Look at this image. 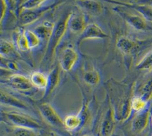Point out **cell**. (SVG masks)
<instances>
[{"label": "cell", "instance_id": "27", "mask_svg": "<svg viewBox=\"0 0 152 136\" xmlns=\"http://www.w3.org/2000/svg\"><path fill=\"white\" fill-rule=\"evenodd\" d=\"M25 35L30 50L34 49L39 45L40 39L33 30H25Z\"/></svg>", "mask_w": 152, "mask_h": 136}, {"label": "cell", "instance_id": "8", "mask_svg": "<svg viewBox=\"0 0 152 136\" xmlns=\"http://www.w3.org/2000/svg\"><path fill=\"white\" fill-rule=\"evenodd\" d=\"M116 12L132 28L137 30H144L147 28V23L144 18L140 15L129 12L122 6H117L113 8Z\"/></svg>", "mask_w": 152, "mask_h": 136}, {"label": "cell", "instance_id": "22", "mask_svg": "<svg viewBox=\"0 0 152 136\" xmlns=\"http://www.w3.org/2000/svg\"><path fill=\"white\" fill-rule=\"evenodd\" d=\"M109 2L117 3L120 5H124L126 7L132 8L136 11H137V12L139 13L140 14H141L144 18L152 21V7L151 6H148L146 5H138V4H130L121 3L118 1H109Z\"/></svg>", "mask_w": 152, "mask_h": 136}, {"label": "cell", "instance_id": "9", "mask_svg": "<svg viewBox=\"0 0 152 136\" xmlns=\"http://www.w3.org/2000/svg\"><path fill=\"white\" fill-rule=\"evenodd\" d=\"M78 57V54L73 47L67 45L63 48L58 61L61 70L65 72L71 70L76 64Z\"/></svg>", "mask_w": 152, "mask_h": 136}, {"label": "cell", "instance_id": "28", "mask_svg": "<svg viewBox=\"0 0 152 136\" xmlns=\"http://www.w3.org/2000/svg\"><path fill=\"white\" fill-rule=\"evenodd\" d=\"M137 69L141 70H152V51L145 55L137 65Z\"/></svg>", "mask_w": 152, "mask_h": 136}, {"label": "cell", "instance_id": "18", "mask_svg": "<svg viewBox=\"0 0 152 136\" xmlns=\"http://www.w3.org/2000/svg\"><path fill=\"white\" fill-rule=\"evenodd\" d=\"M54 22L49 20H45L37 25L33 30V32L37 35L40 40L48 41L51 36L55 27Z\"/></svg>", "mask_w": 152, "mask_h": 136}, {"label": "cell", "instance_id": "24", "mask_svg": "<svg viewBox=\"0 0 152 136\" xmlns=\"http://www.w3.org/2000/svg\"><path fill=\"white\" fill-rule=\"evenodd\" d=\"M47 2L48 1L45 0H28L20 1V4L17 7V10L16 12L17 16H18V14L23 11L31 10L43 7V5Z\"/></svg>", "mask_w": 152, "mask_h": 136}, {"label": "cell", "instance_id": "34", "mask_svg": "<svg viewBox=\"0 0 152 136\" xmlns=\"http://www.w3.org/2000/svg\"><path fill=\"white\" fill-rule=\"evenodd\" d=\"M151 136H152V135H151Z\"/></svg>", "mask_w": 152, "mask_h": 136}, {"label": "cell", "instance_id": "3", "mask_svg": "<svg viewBox=\"0 0 152 136\" xmlns=\"http://www.w3.org/2000/svg\"><path fill=\"white\" fill-rule=\"evenodd\" d=\"M100 112L97 126V136H112L115 130L116 119L114 109L107 95Z\"/></svg>", "mask_w": 152, "mask_h": 136}, {"label": "cell", "instance_id": "16", "mask_svg": "<svg viewBox=\"0 0 152 136\" xmlns=\"http://www.w3.org/2000/svg\"><path fill=\"white\" fill-rule=\"evenodd\" d=\"M150 111L147 109L140 112L134 118L131 123V128L134 132L140 133L143 131L148 123Z\"/></svg>", "mask_w": 152, "mask_h": 136}, {"label": "cell", "instance_id": "7", "mask_svg": "<svg viewBox=\"0 0 152 136\" xmlns=\"http://www.w3.org/2000/svg\"><path fill=\"white\" fill-rule=\"evenodd\" d=\"M38 110L43 119L50 126L61 131H66L62 120L54 108L47 102H40Z\"/></svg>", "mask_w": 152, "mask_h": 136}, {"label": "cell", "instance_id": "25", "mask_svg": "<svg viewBox=\"0 0 152 136\" xmlns=\"http://www.w3.org/2000/svg\"><path fill=\"white\" fill-rule=\"evenodd\" d=\"M11 136H42L38 131L19 128V127H14L11 126Z\"/></svg>", "mask_w": 152, "mask_h": 136}, {"label": "cell", "instance_id": "32", "mask_svg": "<svg viewBox=\"0 0 152 136\" xmlns=\"http://www.w3.org/2000/svg\"><path fill=\"white\" fill-rule=\"evenodd\" d=\"M83 136H93V135H83Z\"/></svg>", "mask_w": 152, "mask_h": 136}, {"label": "cell", "instance_id": "31", "mask_svg": "<svg viewBox=\"0 0 152 136\" xmlns=\"http://www.w3.org/2000/svg\"><path fill=\"white\" fill-rule=\"evenodd\" d=\"M7 10H8L7 1L1 0L0 1V14H1L0 22H1V25L2 24L3 20L5 18V16L7 14Z\"/></svg>", "mask_w": 152, "mask_h": 136}, {"label": "cell", "instance_id": "33", "mask_svg": "<svg viewBox=\"0 0 152 136\" xmlns=\"http://www.w3.org/2000/svg\"><path fill=\"white\" fill-rule=\"evenodd\" d=\"M151 123H152V116L151 117Z\"/></svg>", "mask_w": 152, "mask_h": 136}, {"label": "cell", "instance_id": "17", "mask_svg": "<svg viewBox=\"0 0 152 136\" xmlns=\"http://www.w3.org/2000/svg\"><path fill=\"white\" fill-rule=\"evenodd\" d=\"M77 5L81 10L91 16H98L103 10V7L98 1H77Z\"/></svg>", "mask_w": 152, "mask_h": 136}, {"label": "cell", "instance_id": "13", "mask_svg": "<svg viewBox=\"0 0 152 136\" xmlns=\"http://www.w3.org/2000/svg\"><path fill=\"white\" fill-rule=\"evenodd\" d=\"M1 104L24 110H30V107L25 102L6 91L1 89Z\"/></svg>", "mask_w": 152, "mask_h": 136}, {"label": "cell", "instance_id": "2", "mask_svg": "<svg viewBox=\"0 0 152 136\" xmlns=\"http://www.w3.org/2000/svg\"><path fill=\"white\" fill-rule=\"evenodd\" d=\"M72 11L67 12L60 17L55 24L53 33L47 42V45L40 61V67L47 70L53 65L56 52V48L61 43L68 28V21Z\"/></svg>", "mask_w": 152, "mask_h": 136}, {"label": "cell", "instance_id": "19", "mask_svg": "<svg viewBox=\"0 0 152 136\" xmlns=\"http://www.w3.org/2000/svg\"><path fill=\"white\" fill-rule=\"evenodd\" d=\"M81 79L87 85L94 86L99 83L100 76L97 69L93 67H88L83 69Z\"/></svg>", "mask_w": 152, "mask_h": 136}, {"label": "cell", "instance_id": "20", "mask_svg": "<svg viewBox=\"0 0 152 136\" xmlns=\"http://www.w3.org/2000/svg\"><path fill=\"white\" fill-rule=\"evenodd\" d=\"M12 37L14 45L18 50L23 52L30 50L25 35V29L21 27L17 28L13 33Z\"/></svg>", "mask_w": 152, "mask_h": 136}, {"label": "cell", "instance_id": "10", "mask_svg": "<svg viewBox=\"0 0 152 136\" xmlns=\"http://www.w3.org/2000/svg\"><path fill=\"white\" fill-rule=\"evenodd\" d=\"M61 69L58 63L49 72L48 76V84L45 89L44 94L40 99V102H46V101L51 96L53 92L58 86L61 81Z\"/></svg>", "mask_w": 152, "mask_h": 136}, {"label": "cell", "instance_id": "26", "mask_svg": "<svg viewBox=\"0 0 152 136\" xmlns=\"http://www.w3.org/2000/svg\"><path fill=\"white\" fill-rule=\"evenodd\" d=\"M147 102L138 95H134L131 99V108L132 110L140 112L145 109Z\"/></svg>", "mask_w": 152, "mask_h": 136}, {"label": "cell", "instance_id": "21", "mask_svg": "<svg viewBox=\"0 0 152 136\" xmlns=\"http://www.w3.org/2000/svg\"><path fill=\"white\" fill-rule=\"evenodd\" d=\"M64 123L67 131H80L82 120L78 113L77 115H69L65 118Z\"/></svg>", "mask_w": 152, "mask_h": 136}, {"label": "cell", "instance_id": "23", "mask_svg": "<svg viewBox=\"0 0 152 136\" xmlns=\"http://www.w3.org/2000/svg\"><path fill=\"white\" fill-rule=\"evenodd\" d=\"M29 79L33 86L37 89H45L47 86L48 76L42 72L34 71L32 72L30 75Z\"/></svg>", "mask_w": 152, "mask_h": 136}, {"label": "cell", "instance_id": "4", "mask_svg": "<svg viewBox=\"0 0 152 136\" xmlns=\"http://www.w3.org/2000/svg\"><path fill=\"white\" fill-rule=\"evenodd\" d=\"M2 121L10 126L40 130L43 128L42 123L33 117L17 111H5L1 113Z\"/></svg>", "mask_w": 152, "mask_h": 136}, {"label": "cell", "instance_id": "1", "mask_svg": "<svg viewBox=\"0 0 152 136\" xmlns=\"http://www.w3.org/2000/svg\"><path fill=\"white\" fill-rule=\"evenodd\" d=\"M104 87L106 89L110 100H113L115 117L116 120L125 121L129 118L131 112V99L132 95V88L121 84L113 78L104 82Z\"/></svg>", "mask_w": 152, "mask_h": 136}, {"label": "cell", "instance_id": "11", "mask_svg": "<svg viewBox=\"0 0 152 136\" xmlns=\"http://www.w3.org/2000/svg\"><path fill=\"white\" fill-rule=\"evenodd\" d=\"M109 35L96 23H91L86 25L84 30L80 35L77 44L80 45L83 41L94 39L107 38Z\"/></svg>", "mask_w": 152, "mask_h": 136}, {"label": "cell", "instance_id": "30", "mask_svg": "<svg viewBox=\"0 0 152 136\" xmlns=\"http://www.w3.org/2000/svg\"><path fill=\"white\" fill-rule=\"evenodd\" d=\"M1 67L4 66V67L1 68V69H4L7 72H17L19 70L18 65L15 60L1 57Z\"/></svg>", "mask_w": 152, "mask_h": 136}, {"label": "cell", "instance_id": "5", "mask_svg": "<svg viewBox=\"0 0 152 136\" xmlns=\"http://www.w3.org/2000/svg\"><path fill=\"white\" fill-rule=\"evenodd\" d=\"M11 89L24 94H30L36 91L37 89L33 86L28 78L19 73H11L4 79L1 80Z\"/></svg>", "mask_w": 152, "mask_h": 136}, {"label": "cell", "instance_id": "29", "mask_svg": "<svg viewBox=\"0 0 152 136\" xmlns=\"http://www.w3.org/2000/svg\"><path fill=\"white\" fill-rule=\"evenodd\" d=\"M140 97L148 102L152 97V78L145 84L140 90Z\"/></svg>", "mask_w": 152, "mask_h": 136}, {"label": "cell", "instance_id": "15", "mask_svg": "<svg viewBox=\"0 0 152 136\" xmlns=\"http://www.w3.org/2000/svg\"><path fill=\"white\" fill-rule=\"evenodd\" d=\"M14 44L7 40L1 39L0 55L1 58L9 60H19L21 58L20 53Z\"/></svg>", "mask_w": 152, "mask_h": 136}, {"label": "cell", "instance_id": "12", "mask_svg": "<svg viewBox=\"0 0 152 136\" xmlns=\"http://www.w3.org/2000/svg\"><path fill=\"white\" fill-rule=\"evenodd\" d=\"M86 16L81 11H72L68 21V28L73 33H80L85 29Z\"/></svg>", "mask_w": 152, "mask_h": 136}, {"label": "cell", "instance_id": "6", "mask_svg": "<svg viewBox=\"0 0 152 136\" xmlns=\"http://www.w3.org/2000/svg\"><path fill=\"white\" fill-rule=\"evenodd\" d=\"M62 1H56L53 4H50L48 5H45L36 9L26 10L20 12L17 16L18 24L19 26H26L34 23L45 14L56 8L62 4Z\"/></svg>", "mask_w": 152, "mask_h": 136}, {"label": "cell", "instance_id": "14", "mask_svg": "<svg viewBox=\"0 0 152 136\" xmlns=\"http://www.w3.org/2000/svg\"><path fill=\"white\" fill-rule=\"evenodd\" d=\"M115 45L117 49L125 55L131 54L138 48V45L135 41L125 36H119L116 39Z\"/></svg>", "mask_w": 152, "mask_h": 136}]
</instances>
